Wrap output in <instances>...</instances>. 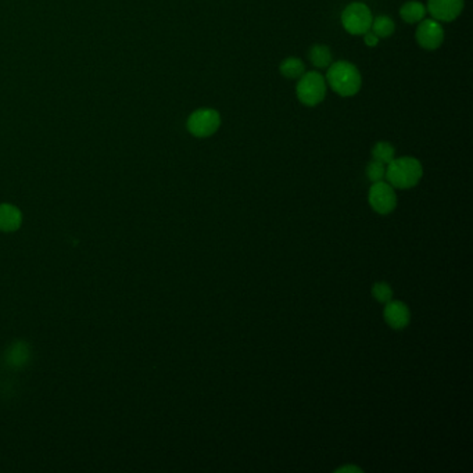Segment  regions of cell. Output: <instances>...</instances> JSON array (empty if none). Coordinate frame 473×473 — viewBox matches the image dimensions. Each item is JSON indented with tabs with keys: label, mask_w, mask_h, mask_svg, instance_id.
<instances>
[{
	"label": "cell",
	"mask_w": 473,
	"mask_h": 473,
	"mask_svg": "<svg viewBox=\"0 0 473 473\" xmlns=\"http://www.w3.org/2000/svg\"><path fill=\"white\" fill-rule=\"evenodd\" d=\"M327 83L330 89L341 98L356 96L363 86V76L360 70L350 62H336L328 67Z\"/></svg>",
	"instance_id": "obj_1"
},
{
	"label": "cell",
	"mask_w": 473,
	"mask_h": 473,
	"mask_svg": "<svg viewBox=\"0 0 473 473\" xmlns=\"http://www.w3.org/2000/svg\"><path fill=\"white\" fill-rule=\"evenodd\" d=\"M424 168L415 157H399L386 165V180L396 189H411L422 180Z\"/></svg>",
	"instance_id": "obj_2"
},
{
	"label": "cell",
	"mask_w": 473,
	"mask_h": 473,
	"mask_svg": "<svg viewBox=\"0 0 473 473\" xmlns=\"http://www.w3.org/2000/svg\"><path fill=\"white\" fill-rule=\"evenodd\" d=\"M327 79L318 71H305L297 82L296 95L301 105L315 107L327 98Z\"/></svg>",
	"instance_id": "obj_3"
},
{
	"label": "cell",
	"mask_w": 473,
	"mask_h": 473,
	"mask_svg": "<svg viewBox=\"0 0 473 473\" xmlns=\"http://www.w3.org/2000/svg\"><path fill=\"white\" fill-rule=\"evenodd\" d=\"M372 11L370 8L361 1H356L349 4L340 17L343 28L354 37H363L368 31H370L372 25Z\"/></svg>",
	"instance_id": "obj_4"
},
{
	"label": "cell",
	"mask_w": 473,
	"mask_h": 473,
	"mask_svg": "<svg viewBox=\"0 0 473 473\" xmlns=\"http://www.w3.org/2000/svg\"><path fill=\"white\" fill-rule=\"evenodd\" d=\"M187 131L196 138H210L221 127V114L214 109L194 110L186 122Z\"/></svg>",
	"instance_id": "obj_5"
},
{
	"label": "cell",
	"mask_w": 473,
	"mask_h": 473,
	"mask_svg": "<svg viewBox=\"0 0 473 473\" xmlns=\"http://www.w3.org/2000/svg\"><path fill=\"white\" fill-rule=\"evenodd\" d=\"M368 200L370 207L376 213L383 216L390 214L397 206V196L395 187L385 181L372 183L368 193Z\"/></svg>",
	"instance_id": "obj_6"
},
{
	"label": "cell",
	"mask_w": 473,
	"mask_h": 473,
	"mask_svg": "<svg viewBox=\"0 0 473 473\" xmlns=\"http://www.w3.org/2000/svg\"><path fill=\"white\" fill-rule=\"evenodd\" d=\"M444 28L435 18H424L418 23L415 39L425 50H436L444 42Z\"/></svg>",
	"instance_id": "obj_7"
},
{
	"label": "cell",
	"mask_w": 473,
	"mask_h": 473,
	"mask_svg": "<svg viewBox=\"0 0 473 473\" xmlns=\"http://www.w3.org/2000/svg\"><path fill=\"white\" fill-rule=\"evenodd\" d=\"M465 0H428L426 10L440 23H451L464 11Z\"/></svg>",
	"instance_id": "obj_8"
},
{
	"label": "cell",
	"mask_w": 473,
	"mask_h": 473,
	"mask_svg": "<svg viewBox=\"0 0 473 473\" xmlns=\"http://www.w3.org/2000/svg\"><path fill=\"white\" fill-rule=\"evenodd\" d=\"M383 315L389 327L393 329H404L408 327L411 321V313L408 305L399 300H390L389 303H386Z\"/></svg>",
	"instance_id": "obj_9"
},
{
	"label": "cell",
	"mask_w": 473,
	"mask_h": 473,
	"mask_svg": "<svg viewBox=\"0 0 473 473\" xmlns=\"http://www.w3.org/2000/svg\"><path fill=\"white\" fill-rule=\"evenodd\" d=\"M23 223L21 211L11 204H0V230L16 232Z\"/></svg>",
	"instance_id": "obj_10"
},
{
	"label": "cell",
	"mask_w": 473,
	"mask_h": 473,
	"mask_svg": "<svg viewBox=\"0 0 473 473\" xmlns=\"http://www.w3.org/2000/svg\"><path fill=\"white\" fill-rule=\"evenodd\" d=\"M426 14V6L418 0H409L401 6L400 17L407 24H418Z\"/></svg>",
	"instance_id": "obj_11"
},
{
	"label": "cell",
	"mask_w": 473,
	"mask_h": 473,
	"mask_svg": "<svg viewBox=\"0 0 473 473\" xmlns=\"http://www.w3.org/2000/svg\"><path fill=\"white\" fill-rule=\"evenodd\" d=\"M332 52L327 45L317 43L310 50V62L315 69H328L332 64Z\"/></svg>",
	"instance_id": "obj_12"
},
{
	"label": "cell",
	"mask_w": 473,
	"mask_h": 473,
	"mask_svg": "<svg viewBox=\"0 0 473 473\" xmlns=\"http://www.w3.org/2000/svg\"><path fill=\"white\" fill-rule=\"evenodd\" d=\"M370 31L379 39H386L395 34L396 24L389 16H378L372 20Z\"/></svg>",
	"instance_id": "obj_13"
},
{
	"label": "cell",
	"mask_w": 473,
	"mask_h": 473,
	"mask_svg": "<svg viewBox=\"0 0 473 473\" xmlns=\"http://www.w3.org/2000/svg\"><path fill=\"white\" fill-rule=\"evenodd\" d=\"M6 358H7L8 365H11L14 368H20V366L27 364V361L30 360V349L25 343L18 341L8 349Z\"/></svg>",
	"instance_id": "obj_14"
},
{
	"label": "cell",
	"mask_w": 473,
	"mask_h": 473,
	"mask_svg": "<svg viewBox=\"0 0 473 473\" xmlns=\"http://www.w3.org/2000/svg\"><path fill=\"white\" fill-rule=\"evenodd\" d=\"M279 71L282 74V76L288 79H298L303 74L305 73V64L301 59L291 56L281 63Z\"/></svg>",
	"instance_id": "obj_15"
},
{
	"label": "cell",
	"mask_w": 473,
	"mask_h": 473,
	"mask_svg": "<svg viewBox=\"0 0 473 473\" xmlns=\"http://www.w3.org/2000/svg\"><path fill=\"white\" fill-rule=\"evenodd\" d=\"M372 158L387 165L390 161L396 158V148L390 142L386 141L378 142L372 147Z\"/></svg>",
	"instance_id": "obj_16"
},
{
	"label": "cell",
	"mask_w": 473,
	"mask_h": 473,
	"mask_svg": "<svg viewBox=\"0 0 473 473\" xmlns=\"http://www.w3.org/2000/svg\"><path fill=\"white\" fill-rule=\"evenodd\" d=\"M366 177L370 182H379L386 178V164L373 160L366 165Z\"/></svg>",
	"instance_id": "obj_17"
},
{
	"label": "cell",
	"mask_w": 473,
	"mask_h": 473,
	"mask_svg": "<svg viewBox=\"0 0 473 473\" xmlns=\"http://www.w3.org/2000/svg\"><path fill=\"white\" fill-rule=\"evenodd\" d=\"M372 294H373V297L379 303H383V304H386L390 300H393V289L386 282H378V284H375L373 288H372Z\"/></svg>",
	"instance_id": "obj_18"
},
{
	"label": "cell",
	"mask_w": 473,
	"mask_h": 473,
	"mask_svg": "<svg viewBox=\"0 0 473 473\" xmlns=\"http://www.w3.org/2000/svg\"><path fill=\"white\" fill-rule=\"evenodd\" d=\"M379 37H376L372 31H368L366 34H364V42L365 45L366 46H369V47H375V46H378V43H379Z\"/></svg>",
	"instance_id": "obj_19"
},
{
	"label": "cell",
	"mask_w": 473,
	"mask_h": 473,
	"mask_svg": "<svg viewBox=\"0 0 473 473\" xmlns=\"http://www.w3.org/2000/svg\"><path fill=\"white\" fill-rule=\"evenodd\" d=\"M336 472H361L360 468H356V467H343V468H339Z\"/></svg>",
	"instance_id": "obj_20"
}]
</instances>
